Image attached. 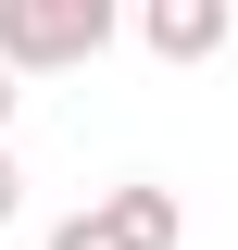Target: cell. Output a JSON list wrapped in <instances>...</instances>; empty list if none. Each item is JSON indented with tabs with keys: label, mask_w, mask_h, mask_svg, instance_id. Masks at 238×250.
<instances>
[{
	"label": "cell",
	"mask_w": 238,
	"mask_h": 250,
	"mask_svg": "<svg viewBox=\"0 0 238 250\" xmlns=\"http://www.w3.org/2000/svg\"><path fill=\"white\" fill-rule=\"evenodd\" d=\"M125 25V0H0V62L13 75H75Z\"/></svg>",
	"instance_id": "cell-1"
},
{
	"label": "cell",
	"mask_w": 238,
	"mask_h": 250,
	"mask_svg": "<svg viewBox=\"0 0 238 250\" xmlns=\"http://www.w3.org/2000/svg\"><path fill=\"white\" fill-rule=\"evenodd\" d=\"M176 238H188V200H176V188H150V175L100 188L88 213L50 225V250H176Z\"/></svg>",
	"instance_id": "cell-2"
},
{
	"label": "cell",
	"mask_w": 238,
	"mask_h": 250,
	"mask_svg": "<svg viewBox=\"0 0 238 250\" xmlns=\"http://www.w3.org/2000/svg\"><path fill=\"white\" fill-rule=\"evenodd\" d=\"M138 38H150V62H213L238 38V0H138Z\"/></svg>",
	"instance_id": "cell-3"
},
{
	"label": "cell",
	"mask_w": 238,
	"mask_h": 250,
	"mask_svg": "<svg viewBox=\"0 0 238 250\" xmlns=\"http://www.w3.org/2000/svg\"><path fill=\"white\" fill-rule=\"evenodd\" d=\"M13 213H25V163L0 150V225H13Z\"/></svg>",
	"instance_id": "cell-4"
},
{
	"label": "cell",
	"mask_w": 238,
	"mask_h": 250,
	"mask_svg": "<svg viewBox=\"0 0 238 250\" xmlns=\"http://www.w3.org/2000/svg\"><path fill=\"white\" fill-rule=\"evenodd\" d=\"M13 100H25V88H13V62H0V125H13Z\"/></svg>",
	"instance_id": "cell-5"
}]
</instances>
